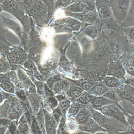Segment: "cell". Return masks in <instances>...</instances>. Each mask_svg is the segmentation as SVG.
<instances>
[{"instance_id":"cell-1","label":"cell","mask_w":134,"mask_h":134,"mask_svg":"<svg viewBox=\"0 0 134 134\" xmlns=\"http://www.w3.org/2000/svg\"><path fill=\"white\" fill-rule=\"evenodd\" d=\"M133 89L128 85H121L116 89V92L119 96L125 99H129L132 98Z\"/></svg>"},{"instance_id":"cell-2","label":"cell","mask_w":134,"mask_h":134,"mask_svg":"<svg viewBox=\"0 0 134 134\" xmlns=\"http://www.w3.org/2000/svg\"><path fill=\"white\" fill-rule=\"evenodd\" d=\"M100 110L104 114L108 116L116 118L120 120H122V119H123V115L120 110L114 106H105L102 107Z\"/></svg>"},{"instance_id":"cell-3","label":"cell","mask_w":134,"mask_h":134,"mask_svg":"<svg viewBox=\"0 0 134 134\" xmlns=\"http://www.w3.org/2000/svg\"><path fill=\"white\" fill-rule=\"evenodd\" d=\"M56 124L54 120L50 115H46V130L47 134L56 133Z\"/></svg>"},{"instance_id":"cell-4","label":"cell","mask_w":134,"mask_h":134,"mask_svg":"<svg viewBox=\"0 0 134 134\" xmlns=\"http://www.w3.org/2000/svg\"><path fill=\"white\" fill-rule=\"evenodd\" d=\"M0 87H1L7 92L11 93L14 92V87L13 85L7 78L4 77H0Z\"/></svg>"},{"instance_id":"cell-5","label":"cell","mask_w":134,"mask_h":134,"mask_svg":"<svg viewBox=\"0 0 134 134\" xmlns=\"http://www.w3.org/2000/svg\"><path fill=\"white\" fill-rule=\"evenodd\" d=\"M88 113L87 112L86 110L83 109L80 111V112L78 113L76 117V119L78 124L80 125H83L85 124V123H86L88 121Z\"/></svg>"},{"instance_id":"cell-6","label":"cell","mask_w":134,"mask_h":134,"mask_svg":"<svg viewBox=\"0 0 134 134\" xmlns=\"http://www.w3.org/2000/svg\"><path fill=\"white\" fill-rule=\"evenodd\" d=\"M87 2L82 1L76 4L72 5L69 8V9L70 11H73V12H82L84 10H88L90 8V6Z\"/></svg>"},{"instance_id":"cell-7","label":"cell","mask_w":134,"mask_h":134,"mask_svg":"<svg viewBox=\"0 0 134 134\" xmlns=\"http://www.w3.org/2000/svg\"><path fill=\"white\" fill-rule=\"evenodd\" d=\"M68 82L65 81H61L55 84L54 86V91L55 93L63 92L66 91L68 88Z\"/></svg>"},{"instance_id":"cell-8","label":"cell","mask_w":134,"mask_h":134,"mask_svg":"<svg viewBox=\"0 0 134 134\" xmlns=\"http://www.w3.org/2000/svg\"><path fill=\"white\" fill-rule=\"evenodd\" d=\"M112 103V101H110V100L104 97H97L94 98L92 101L93 105L96 107H101L107 104H111Z\"/></svg>"},{"instance_id":"cell-9","label":"cell","mask_w":134,"mask_h":134,"mask_svg":"<svg viewBox=\"0 0 134 134\" xmlns=\"http://www.w3.org/2000/svg\"><path fill=\"white\" fill-rule=\"evenodd\" d=\"M91 92L97 95H102L106 93L108 91L107 87L103 84L95 85L91 88Z\"/></svg>"},{"instance_id":"cell-10","label":"cell","mask_w":134,"mask_h":134,"mask_svg":"<svg viewBox=\"0 0 134 134\" xmlns=\"http://www.w3.org/2000/svg\"><path fill=\"white\" fill-rule=\"evenodd\" d=\"M104 82L106 86H107L109 87H113L118 86L120 84V81L114 77H106L105 79Z\"/></svg>"},{"instance_id":"cell-11","label":"cell","mask_w":134,"mask_h":134,"mask_svg":"<svg viewBox=\"0 0 134 134\" xmlns=\"http://www.w3.org/2000/svg\"><path fill=\"white\" fill-rule=\"evenodd\" d=\"M81 128L82 129H83V130H86V131L91 132H93L96 131L102 130V129L101 128L98 127V125H97L95 123L92 121H90V123H88V124L86 126L83 127Z\"/></svg>"},{"instance_id":"cell-12","label":"cell","mask_w":134,"mask_h":134,"mask_svg":"<svg viewBox=\"0 0 134 134\" xmlns=\"http://www.w3.org/2000/svg\"><path fill=\"white\" fill-rule=\"evenodd\" d=\"M23 120H21V123L18 127V131L20 134H26L29 131V127L24 117H23Z\"/></svg>"},{"instance_id":"cell-13","label":"cell","mask_w":134,"mask_h":134,"mask_svg":"<svg viewBox=\"0 0 134 134\" xmlns=\"http://www.w3.org/2000/svg\"><path fill=\"white\" fill-rule=\"evenodd\" d=\"M98 12L100 15L103 18L107 17L110 15V10L108 7L106 5H102L100 7Z\"/></svg>"},{"instance_id":"cell-14","label":"cell","mask_w":134,"mask_h":134,"mask_svg":"<svg viewBox=\"0 0 134 134\" xmlns=\"http://www.w3.org/2000/svg\"><path fill=\"white\" fill-rule=\"evenodd\" d=\"M75 15H77V18H81L83 20H90L92 19L93 18V14L89 12H85L81 14H76Z\"/></svg>"},{"instance_id":"cell-15","label":"cell","mask_w":134,"mask_h":134,"mask_svg":"<svg viewBox=\"0 0 134 134\" xmlns=\"http://www.w3.org/2000/svg\"><path fill=\"white\" fill-rule=\"evenodd\" d=\"M78 100H79V102L80 103L86 104L91 101L92 96L88 93H84L82 95H81Z\"/></svg>"},{"instance_id":"cell-16","label":"cell","mask_w":134,"mask_h":134,"mask_svg":"<svg viewBox=\"0 0 134 134\" xmlns=\"http://www.w3.org/2000/svg\"><path fill=\"white\" fill-rule=\"evenodd\" d=\"M81 105L78 103H74L69 110V114L71 116H75L79 113Z\"/></svg>"},{"instance_id":"cell-17","label":"cell","mask_w":134,"mask_h":134,"mask_svg":"<svg viewBox=\"0 0 134 134\" xmlns=\"http://www.w3.org/2000/svg\"><path fill=\"white\" fill-rule=\"evenodd\" d=\"M31 129L33 134H42L40 127L35 119L33 120L32 124L31 126Z\"/></svg>"},{"instance_id":"cell-18","label":"cell","mask_w":134,"mask_h":134,"mask_svg":"<svg viewBox=\"0 0 134 134\" xmlns=\"http://www.w3.org/2000/svg\"><path fill=\"white\" fill-rule=\"evenodd\" d=\"M60 107L63 110H65L68 109L70 106V102L66 99H63L60 101Z\"/></svg>"},{"instance_id":"cell-19","label":"cell","mask_w":134,"mask_h":134,"mask_svg":"<svg viewBox=\"0 0 134 134\" xmlns=\"http://www.w3.org/2000/svg\"><path fill=\"white\" fill-rule=\"evenodd\" d=\"M82 91L80 88H75L70 92V96L73 98H77L81 96Z\"/></svg>"},{"instance_id":"cell-20","label":"cell","mask_w":134,"mask_h":134,"mask_svg":"<svg viewBox=\"0 0 134 134\" xmlns=\"http://www.w3.org/2000/svg\"><path fill=\"white\" fill-rule=\"evenodd\" d=\"M48 100L49 105H51V107L54 108L58 105V102L56 100L55 98H54L53 97H49L48 98Z\"/></svg>"},{"instance_id":"cell-21","label":"cell","mask_w":134,"mask_h":134,"mask_svg":"<svg viewBox=\"0 0 134 134\" xmlns=\"http://www.w3.org/2000/svg\"><path fill=\"white\" fill-rule=\"evenodd\" d=\"M38 121L39 125V126L40 127V128L42 130H43V127H44V125H43V115L41 113L39 114V116L38 117Z\"/></svg>"},{"instance_id":"cell-22","label":"cell","mask_w":134,"mask_h":134,"mask_svg":"<svg viewBox=\"0 0 134 134\" xmlns=\"http://www.w3.org/2000/svg\"><path fill=\"white\" fill-rule=\"evenodd\" d=\"M105 96L110 98V99H112V100H115L116 98V96H115V94H114V92H113V91L107 92V93H106L105 94Z\"/></svg>"},{"instance_id":"cell-23","label":"cell","mask_w":134,"mask_h":134,"mask_svg":"<svg viewBox=\"0 0 134 134\" xmlns=\"http://www.w3.org/2000/svg\"><path fill=\"white\" fill-rule=\"evenodd\" d=\"M16 129H17L16 126L15 124H14V123H13V124L9 127V131H10L11 133H12V134H14V133L16 131Z\"/></svg>"},{"instance_id":"cell-24","label":"cell","mask_w":134,"mask_h":134,"mask_svg":"<svg viewBox=\"0 0 134 134\" xmlns=\"http://www.w3.org/2000/svg\"><path fill=\"white\" fill-rule=\"evenodd\" d=\"M17 94L18 95V96L20 98L22 99L23 100H25V93L23 91H19L17 93Z\"/></svg>"},{"instance_id":"cell-25","label":"cell","mask_w":134,"mask_h":134,"mask_svg":"<svg viewBox=\"0 0 134 134\" xmlns=\"http://www.w3.org/2000/svg\"><path fill=\"white\" fill-rule=\"evenodd\" d=\"M4 65V63L2 61H0V69L3 68Z\"/></svg>"},{"instance_id":"cell-26","label":"cell","mask_w":134,"mask_h":134,"mask_svg":"<svg viewBox=\"0 0 134 134\" xmlns=\"http://www.w3.org/2000/svg\"><path fill=\"white\" fill-rule=\"evenodd\" d=\"M121 134H133L132 132H126L124 133H122Z\"/></svg>"},{"instance_id":"cell-27","label":"cell","mask_w":134,"mask_h":134,"mask_svg":"<svg viewBox=\"0 0 134 134\" xmlns=\"http://www.w3.org/2000/svg\"><path fill=\"white\" fill-rule=\"evenodd\" d=\"M77 134H88V133H83V132H79Z\"/></svg>"},{"instance_id":"cell-28","label":"cell","mask_w":134,"mask_h":134,"mask_svg":"<svg viewBox=\"0 0 134 134\" xmlns=\"http://www.w3.org/2000/svg\"><path fill=\"white\" fill-rule=\"evenodd\" d=\"M1 99V95H0V100Z\"/></svg>"}]
</instances>
